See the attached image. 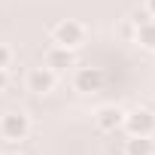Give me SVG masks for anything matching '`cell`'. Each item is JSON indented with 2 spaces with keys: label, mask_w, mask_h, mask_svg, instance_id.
I'll use <instances>...</instances> for the list:
<instances>
[{
  "label": "cell",
  "mask_w": 155,
  "mask_h": 155,
  "mask_svg": "<svg viewBox=\"0 0 155 155\" xmlns=\"http://www.w3.org/2000/svg\"><path fill=\"white\" fill-rule=\"evenodd\" d=\"M85 37H88L85 25L76 21V18H64L52 28V46H61V49H70V52L79 49L85 43Z\"/></svg>",
  "instance_id": "6da1fadb"
},
{
  "label": "cell",
  "mask_w": 155,
  "mask_h": 155,
  "mask_svg": "<svg viewBox=\"0 0 155 155\" xmlns=\"http://www.w3.org/2000/svg\"><path fill=\"white\" fill-rule=\"evenodd\" d=\"M31 134V119L21 110H9L0 116V140L3 143H21Z\"/></svg>",
  "instance_id": "7a4b0ae2"
},
{
  "label": "cell",
  "mask_w": 155,
  "mask_h": 155,
  "mask_svg": "<svg viewBox=\"0 0 155 155\" xmlns=\"http://www.w3.org/2000/svg\"><path fill=\"white\" fill-rule=\"evenodd\" d=\"M122 128L128 134H137V137H155V113L146 110V107H134V110L125 113Z\"/></svg>",
  "instance_id": "3957f363"
},
{
  "label": "cell",
  "mask_w": 155,
  "mask_h": 155,
  "mask_svg": "<svg viewBox=\"0 0 155 155\" xmlns=\"http://www.w3.org/2000/svg\"><path fill=\"white\" fill-rule=\"evenodd\" d=\"M25 85H28L31 94H49V91H55V85H58V73L49 70L46 64L31 67L28 76H25Z\"/></svg>",
  "instance_id": "277c9868"
},
{
  "label": "cell",
  "mask_w": 155,
  "mask_h": 155,
  "mask_svg": "<svg viewBox=\"0 0 155 155\" xmlns=\"http://www.w3.org/2000/svg\"><path fill=\"white\" fill-rule=\"evenodd\" d=\"M73 88L82 94H94L104 88V70L101 67H76L73 70Z\"/></svg>",
  "instance_id": "5b68a950"
},
{
  "label": "cell",
  "mask_w": 155,
  "mask_h": 155,
  "mask_svg": "<svg viewBox=\"0 0 155 155\" xmlns=\"http://www.w3.org/2000/svg\"><path fill=\"white\" fill-rule=\"evenodd\" d=\"M122 122H125V110H122V107H116V104H107V107H101V110L94 113V125H97L104 134L119 131V128H122Z\"/></svg>",
  "instance_id": "8992f818"
},
{
  "label": "cell",
  "mask_w": 155,
  "mask_h": 155,
  "mask_svg": "<svg viewBox=\"0 0 155 155\" xmlns=\"http://www.w3.org/2000/svg\"><path fill=\"white\" fill-rule=\"evenodd\" d=\"M43 64H46L49 70H55V73H64L67 67H73V52H70V49H61V46H52V49L46 52Z\"/></svg>",
  "instance_id": "52a82bcc"
},
{
  "label": "cell",
  "mask_w": 155,
  "mask_h": 155,
  "mask_svg": "<svg viewBox=\"0 0 155 155\" xmlns=\"http://www.w3.org/2000/svg\"><path fill=\"white\" fill-rule=\"evenodd\" d=\"M125 155H155V140H152V137L128 134V140H125Z\"/></svg>",
  "instance_id": "ba28073f"
},
{
  "label": "cell",
  "mask_w": 155,
  "mask_h": 155,
  "mask_svg": "<svg viewBox=\"0 0 155 155\" xmlns=\"http://www.w3.org/2000/svg\"><path fill=\"white\" fill-rule=\"evenodd\" d=\"M134 43H140L143 49L155 52V18H149V21H143V25L134 28Z\"/></svg>",
  "instance_id": "9c48e42d"
},
{
  "label": "cell",
  "mask_w": 155,
  "mask_h": 155,
  "mask_svg": "<svg viewBox=\"0 0 155 155\" xmlns=\"http://www.w3.org/2000/svg\"><path fill=\"white\" fill-rule=\"evenodd\" d=\"M12 58H15V55H12V49H9L6 43H0V67L6 70V67L12 64Z\"/></svg>",
  "instance_id": "30bf717a"
},
{
  "label": "cell",
  "mask_w": 155,
  "mask_h": 155,
  "mask_svg": "<svg viewBox=\"0 0 155 155\" xmlns=\"http://www.w3.org/2000/svg\"><path fill=\"white\" fill-rule=\"evenodd\" d=\"M149 18H152V15H149L146 9H137V12H131V25H134V28H137V25H143V21H149Z\"/></svg>",
  "instance_id": "8fae6325"
},
{
  "label": "cell",
  "mask_w": 155,
  "mask_h": 155,
  "mask_svg": "<svg viewBox=\"0 0 155 155\" xmlns=\"http://www.w3.org/2000/svg\"><path fill=\"white\" fill-rule=\"evenodd\" d=\"M6 85H9V76H6L3 67H0V91H6Z\"/></svg>",
  "instance_id": "7c38bea8"
},
{
  "label": "cell",
  "mask_w": 155,
  "mask_h": 155,
  "mask_svg": "<svg viewBox=\"0 0 155 155\" xmlns=\"http://www.w3.org/2000/svg\"><path fill=\"white\" fill-rule=\"evenodd\" d=\"M143 9H146V12L155 18V0H146V6H143Z\"/></svg>",
  "instance_id": "4fadbf2b"
},
{
  "label": "cell",
  "mask_w": 155,
  "mask_h": 155,
  "mask_svg": "<svg viewBox=\"0 0 155 155\" xmlns=\"http://www.w3.org/2000/svg\"><path fill=\"white\" fill-rule=\"evenodd\" d=\"M6 155H21V152H6Z\"/></svg>",
  "instance_id": "5bb4252c"
}]
</instances>
